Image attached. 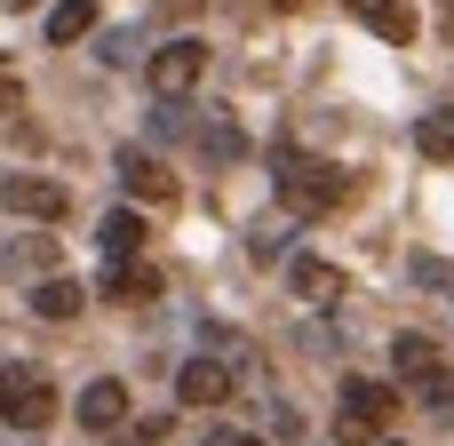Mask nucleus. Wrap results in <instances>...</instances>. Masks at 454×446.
Instances as JSON below:
<instances>
[{"instance_id": "5701e85b", "label": "nucleus", "mask_w": 454, "mask_h": 446, "mask_svg": "<svg viewBox=\"0 0 454 446\" xmlns=\"http://www.w3.org/2000/svg\"><path fill=\"white\" fill-rule=\"evenodd\" d=\"M375 446H399V439H375Z\"/></svg>"}, {"instance_id": "f257e3e1", "label": "nucleus", "mask_w": 454, "mask_h": 446, "mask_svg": "<svg viewBox=\"0 0 454 446\" xmlns=\"http://www.w3.org/2000/svg\"><path fill=\"white\" fill-rule=\"evenodd\" d=\"M271 184H279V200L295 207V215H327V207H343V168H327V160H311V152H279L271 160Z\"/></svg>"}, {"instance_id": "9b49d317", "label": "nucleus", "mask_w": 454, "mask_h": 446, "mask_svg": "<svg viewBox=\"0 0 454 446\" xmlns=\"http://www.w3.org/2000/svg\"><path fill=\"white\" fill-rule=\"evenodd\" d=\"M351 16L367 32H383V40H415V8L407 0H351Z\"/></svg>"}, {"instance_id": "423d86ee", "label": "nucleus", "mask_w": 454, "mask_h": 446, "mask_svg": "<svg viewBox=\"0 0 454 446\" xmlns=\"http://www.w3.org/2000/svg\"><path fill=\"white\" fill-rule=\"evenodd\" d=\"M391 375L415 391V383L447 375V359H439V343H431V335H415V327H407V335H391Z\"/></svg>"}, {"instance_id": "1a4fd4ad", "label": "nucleus", "mask_w": 454, "mask_h": 446, "mask_svg": "<svg viewBox=\"0 0 454 446\" xmlns=\"http://www.w3.org/2000/svg\"><path fill=\"white\" fill-rule=\"evenodd\" d=\"M80 423H88V431H120V423H128V383L96 375V383L80 391Z\"/></svg>"}, {"instance_id": "4be33fe9", "label": "nucleus", "mask_w": 454, "mask_h": 446, "mask_svg": "<svg viewBox=\"0 0 454 446\" xmlns=\"http://www.w3.org/2000/svg\"><path fill=\"white\" fill-rule=\"evenodd\" d=\"M0 8H8V16H24V8H40V0H0Z\"/></svg>"}, {"instance_id": "dca6fc26", "label": "nucleus", "mask_w": 454, "mask_h": 446, "mask_svg": "<svg viewBox=\"0 0 454 446\" xmlns=\"http://www.w3.org/2000/svg\"><path fill=\"white\" fill-rule=\"evenodd\" d=\"M48 263H56V239H40V231L16 239V247H0V271H48Z\"/></svg>"}, {"instance_id": "f03ea898", "label": "nucleus", "mask_w": 454, "mask_h": 446, "mask_svg": "<svg viewBox=\"0 0 454 446\" xmlns=\"http://www.w3.org/2000/svg\"><path fill=\"white\" fill-rule=\"evenodd\" d=\"M391 415H399V383L351 375V383H343V399H335V439H351V446H375L383 431H391Z\"/></svg>"}, {"instance_id": "0eeeda50", "label": "nucleus", "mask_w": 454, "mask_h": 446, "mask_svg": "<svg viewBox=\"0 0 454 446\" xmlns=\"http://www.w3.org/2000/svg\"><path fill=\"white\" fill-rule=\"evenodd\" d=\"M176 399H184V407H223V399H231V367H223V359H184Z\"/></svg>"}, {"instance_id": "a211bd4d", "label": "nucleus", "mask_w": 454, "mask_h": 446, "mask_svg": "<svg viewBox=\"0 0 454 446\" xmlns=\"http://www.w3.org/2000/svg\"><path fill=\"white\" fill-rule=\"evenodd\" d=\"M415 399H423L431 415H447V407H454V383H447V375H431V383H415Z\"/></svg>"}, {"instance_id": "6e6552de", "label": "nucleus", "mask_w": 454, "mask_h": 446, "mask_svg": "<svg viewBox=\"0 0 454 446\" xmlns=\"http://www.w3.org/2000/svg\"><path fill=\"white\" fill-rule=\"evenodd\" d=\"M120 184H128V200H144V207H168V200H176V176H168L160 160H144V152H120Z\"/></svg>"}, {"instance_id": "9d476101", "label": "nucleus", "mask_w": 454, "mask_h": 446, "mask_svg": "<svg viewBox=\"0 0 454 446\" xmlns=\"http://www.w3.org/2000/svg\"><path fill=\"white\" fill-rule=\"evenodd\" d=\"M96 239H104L112 263H136V247H144V215H136V207H112V215L96 223Z\"/></svg>"}, {"instance_id": "aec40b11", "label": "nucleus", "mask_w": 454, "mask_h": 446, "mask_svg": "<svg viewBox=\"0 0 454 446\" xmlns=\"http://www.w3.org/2000/svg\"><path fill=\"white\" fill-rule=\"evenodd\" d=\"M207 446H263V439H255V431H215Z\"/></svg>"}, {"instance_id": "ddd939ff", "label": "nucleus", "mask_w": 454, "mask_h": 446, "mask_svg": "<svg viewBox=\"0 0 454 446\" xmlns=\"http://www.w3.org/2000/svg\"><path fill=\"white\" fill-rule=\"evenodd\" d=\"M80 303H88V287H80V279H40V287H32V311H40V319H56V327H64V319H80Z\"/></svg>"}, {"instance_id": "2eb2a0df", "label": "nucleus", "mask_w": 454, "mask_h": 446, "mask_svg": "<svg viewBox=\"0 0 454 446\" xmlns=\"http://www.w3.org/2000/svg\"><path fill=\"white\" fill-rule=\"evenodd\" d=\"M96 32V0H56L48 8V40L56 48H72V40H88Z\"/></svg>"}, {"instance_id": "412c9836", "label": "nucleus", "mask_w": 454, "mask_h": 446, "mask_svg": "<svg viewBox=\"0 0 454 446\" xmlns=\"http://www.w3.org/2000/svg\"><path fill=\"white\" fill-rule=\"evenodd\" d=\"M8 104H24V88H16V80L0 72V112H8Z\"/></svg>"}, {"instance_id": "20e7f679", "label": "nucleus", "mask_w": 454, "mask_h": 446, "mask_svg": "<svg viewBox=\"0 0 454 446\" xmlns=\"http://www.w3.org/2000/svg\"><path fill=\"white\" fill-rule=\"evenodd\" d=\"M200 72H207V40H160V48H152V64H144L152 96H192V88H200Z\"/></svg>"}, {"instance_id": "39448f33", "label": "nucleus", "mask_w": 454, "mask_h": 446, "mask_svg": "<svg viewBox=\"0 0 454 446\" xmlns=\"http://www.w3.org/2000/svg\"><path fill=\"white\" fill-rule=\"evenodd\" d=\"M0 207H8V215H32V223H64V215H72V192L48 184V176H8V184H0Z\"/></svg>"}, {"instance_id": "f8f14e48", "label": "nucleus", "mask_w": 454, "mask_h": 446, "mask_svg": "<svg viewBox=\"0 0 454 446\" xmlns=\"http://www.w3.org/2000/svg\"><path fill=\"white\" fill-rule=\"evenodd\" d=\"M104 295H112V303H152V295H160V271H152V263H112V271H104Z\"/></svg>"}, {"instance_id": "6ab92c4d", "label": "nucleus", "mask_w": 454, "mask_h": 446, "mask_svg": "<svg viewBox=\"0 0 454 446\" xmlns=\"http://www.w3.org/2000/svg\"><path fill=\"white\" fill-rule=\"evenodd\" d=\"M120 431H128L136 446H160V439H168V415H144V423H120Z\"/></svg>"}, {"instance_id": "f3484780", "label": "nucleus", "mask_w": 454, "mask_h": 446, "mask_svg": "<svg viewBox=\"0 0 454 446\" xmlns=\"http://www.w3.org/2000/svg\"><path fill=\"white\" fill-rule=\"evenodd\" d=\"M415 144H423V160H454V112H431L415 128Z\"/></svg>"}, {"instance_id": "7ed1b4c3", "label": "nucleus", "mask_w": 454, "mask_h": 446, "mask_svg": "<svg viewBox=\"0 0 454 446\" xmlns=\"http://www.w3.org/2000/svg\"><path fill=\"white\" fill-rule=\"evenodd\" d=\"M0 423H16V431L56 423V383H48L40 367H8V375H0Z\"/></svg>"}, {"instance_id": "4468645a", "label": "nucleus", "mask_w": 454, "mask_h": 446, "mask_svg": "<svg viewBox=\"0 0 454 446\" xmlns=\"http://www.w3.org/2000/svg\"><path fill=\"white\" fill-rule=\"evenodd\" d=\"M287 287H295L303 303H327L343 279H335V263H319V255H295V263H287Z\"/></svg>"}]
</instances>
